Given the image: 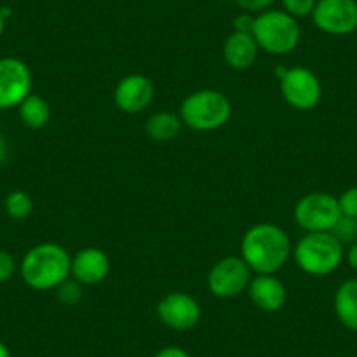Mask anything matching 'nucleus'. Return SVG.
I'll return each mask as SVG.
<instances>
[{
    "instance_id": "24",
    "label": "nucleus",
    "mask_w": 357,
    "mask_h": 357,
    "mask_svg": "<svg viewBox=\"0 0 357 357\" xmlns=\"http://www.w3.org/2000/svg\"><path fill=\"white\" fill-rule=\"evenodd\" d=\"M16 273V259L6 250H0V284L8 282Z\"/></svg>"
},
{
    "instance_id": "14",
    "label": "nucleus",
    "mask_w": 357,
    "mask_h": 357,
    "mask_svg": "<svg viewBox=\"0 0 357 357\" xmlns=\"http://www.w3.org/2000/svg\"><path fill=\"white\" fill-rule=\"evenodd\" d=\"M252 303L263 312H277L286 305L287 289L275 275H256L249 284Z\"/></svg>"
},
{
    "instance_id": "3",
    "label": "nucleus",
    "mask_w": 357,
    "mask_h": 357,
    "mask_svg": "<svg viewBox=\"0 0 357 357\" xmlns=\"http://www.w3.org/2000/svg\"><path fill=\"white\" fill-rule=\"evenodd\" d=\"M343 256V243L329 231L307 233L293 247L294 263L301 272L312 277H326L336 272Z\"/></svg>"
},
{
    "instance_id": "21",
    "label": "nucleus",
    "mask_w": 357,
    "mask_h": 357,
    "mask_svg": "<svg viewBox=\"0 0 357 357\" xmlns=\"http://www.w3.org/2000/svg\"><path fill=\"white\" fill-rule=\"evenodd\" d=\"M329 233L342 243L357 240V219L342 215Z\"/></svg>"
},
{
    "instance_id": "4",
    "label": "nucleus",
    "mask_w": 357,
    "mask_h": 357,
    "mask_svg": "<svg viewBox=\"0 0 357 357\" xmlns=\"http://www.w3.org/2000/svg\"><path fill=\"white\" fill-rule=\"evenodd\" d=\"M178 116L188 128L214 132L231 118V102L218 89H198L184 98Z\"/></svg>"
},
{
    "instance_id": "6",
    "label": "nucleus",
    "mask_w": 357,
    "mask_h": 357,
    "mask_svg": "<svg viewBox=\"0 0 357 357\" xmlns=\"http://www.w3.org/2000/svg\"><path fill=\"white\" fill-rule=\"evenodd\" d=\"M342 218L338 198L324 191L305 195L294 207V219L307 233L331 231L336 221Z\"/></svg>"
},
{
    "instance_id": "5",
    "label": "nucleus",
    "mask_w": 357,
    "mask_h": 357,
    "mask_svg": "<svg viewBox=\"0 0 357 357\" xmlns=\"http://www.w3.org/2000/svg\"><path fill=\"white\" fill-rule=\"evenodd\" d=\"M252 37L259 50L273 56H282L296 50L301 39V29L296 18L286 11L268 9L256 16Z\"/></svg>"
},
{
    "instance_id": "22",
    "label": "nucleus",
    "mask_w": 357,
    "mask_h": 357,
    "mask_svg": "<svg viewBox=\"0 0 357 357\" xmlns=\"http://www.w3.org/2000/svg\"><path fill=\"white\" fill-rule=\"evenodd\" d=\"M282 8L287 15L293 18H305V16H312L314 13L317 0H280Z\"/></svg>"
},
{
    "instance_id": "11",
    "label": "nucleus",
    "mask_w": 357,
    "mask_h": 357,
    "mask_svg": "<svg viewBox=\"0 0 357 357\" xmlns=\"http://www.w3.org/2000/svg\"><path fill=\"white\" fill-rule=\"evenodd\" d=\"M158 319L161 324L174 331H190L200 322L202 307L193 296L186 293H168L161 298L156 307Z\"/></svg>"
},
{
    "instance_id": "30",
    "label": "nucleus",
    "mask_w": 357,
    "mask_h": 357,
    "mask_svg": "<svg viewBox=\"0 0 357 357\" xmlns=\"http://www.w3.org/2000/svg\"><path fill=\"white\" fill-rule=\"evenodd\" d=\"M0 357H11V352L4 342H0Z\"/></svg>"
},
{
    "instance_id": "16",
    "label": "nucleus",
    "mask_w": 357,
    "mask_h": 357,
    "mask_svg": "<svg viewBox=\"0 0 357 357\" xmlns=\"http://www.w3.org/2000/svg\"><path fill=\"white\" fill-rule=\"evenodd\" d=\"M333 307L342 326L350 331H357V279H349L340 284Z\"/></svg>"
},
{
    "instance_id": "19",
    "label": "nucleus",
    "mask_w": 357,
    "mask_h": 357,
    "mask_svg": "<svg viewBox=\"0 0 357 357\" xmlns=\"http://www.w3.org/2000/svg\"><path fill=\"white\" fill-rule=\"evenodd\" d=\"M4 208L9 218L16 219V221H22V219H26L32 214L33 202L29 193H25L22 190H16L6 197Z\"/></svg>"
},
{
    "instance_id": "28",
    "label": "nucleus",
    "mask_w": 357,
    "mask_h": 357,
    "mask_svg": "<svg viewBox=\"0 0 357 357\" xmlns=\"http://www.w3.org/2000/svg\"><path fill=\"white\" fill-rule=\"evenodd\" d=\"M347 263H349L352 270H357V242L352 243L349 250H347Z\"/></svg>"
},
{
    "instance_id": "7",
    "label": "nucleus",
    "mask_w": 357,
    "mask_h": 357,
    "mask_svg": "<svg viewBox=\"0 0 357 357\" xmlns=\"http://www.w3.org/2000/svg\"><path fill=\"white\" fill-rule=\"evenodd\" d=\"M250 280H252V273L245 261L242 257L228 256L219 259L211 268L207 286L215 298L231 300L249 289Z\"/></svg>"
},
{
    "instance_id": "26",
    "label": "nucleus",
    "mask_w": 357,
    "mask_h": 357,
    "mask_svg": "<svg viewBox=\"0 0 357 357\" xmlns=\"http://www.w3.org/2000/svg\"><path fill=\"white\" fill-rule=\"evenodd\" d=\"M254 22H256V16L249 15V13H243V15L236 16L235 18V22H233V29H235V32L252 33Z\"/></svg>"
},
{
    "instance_id": "8",
    "label": "nucleus",
    "mask_w": 357,
    "mask_h": 357,
    "mask_svg": "<svg viewBox=\"0 0 357 357\" xmlns=\"http://www.w3.org/2000/svg\"><path fill=\"white\" fill-rule=\"evenodd\" d=\"M280 93L296 111H312L322 98V84L310 68L296 65L286 68L280 77Z\"/></svg>"
},
{
    "instance_id": "15",
    "label": "nucleus",
    "mask_w": 357,
    "mask_h": 357,
    "mask_svg": "<svg viewBox=\"0 0 357 357\" xmlns=\"http://www.w3.org/2000/svg\"><path fill=\"white\" fill-rule=\"evenodd\" d=\"M257 51H259V46H257L252 33L233 32L225 40L222 56H225V61L231 68L245 70V68L252 67V63L256 61Z\"/></svg>"
},
{
    "instance_id": "12",
    "label": "nucleus",
    "mask_w": 357,
    "mask_h": 357,
    "mask_svg": "<svg viewBox=\"0 0 357 357\" xmlns=\"http://www.w3.org/2000/svg\"><path fill=\"white\" fill-rule=\"evenodd\" d=\"M154 98V86L149 77L132 74L123 77L114 89V104L126 114H139L151 105Z\"/></svg>"
},
{
    "instance_id": "2",
    "label": "nucleus",
    "mask_w": 357,
    "mask_h": 357,
    "mask_svg": "<svg viewBox=\"0 0 357 357\" xmlns=\"http://www.w3.org/2000/svg\"><path fill=\"white\" fill-rule=\"evenodd\" d=\"M72 257L60 243L44 242L33 245L23 256L20 272L29 287L36 291L56 289L70 277Z\"/></svg>"
},
{
    "instance_id": "17",
    "label": "nucleus",
    "mask_w": 357,
    "mask_h": 357,
    "mask_svg": "<svg viewBox=\"0 0 357 357\" xmlns=\"http://www.w3.org/2000/svg\"><path fill=\"white\" fill-rule=\"evenodd\" d=\"M183 130V119L174 112H156L146 123V135L156 142H170Z\"/></svg>"
},
{
    "instance_id": "23",
    "label": "nucleus",
    "mask_w": 357,
    "mask_h": 357,
    "mask_svg": "<svg viewBox=\"0 0 357 357\" xmlns=\"http://www.w3.org/2000/svg\"><path fill=\"white\" fill-rule=\"evenodd\" d=\"M338 204L342 215L357 219V186L349 188V190L343 191L338 198Z\"/></svg>"
},
{
    "instance_id": "10",
    "label": "nucleus",
    "mask_w": 357,
    "mask_h": 357,
    "mask_svg": "<svg viewBox=\"0 0 357 357\" xmlns=\"http://www.w3.org/2000/svg\"><path fill=\"white\" fill-rule=\"evenodd\" d=\"M32 93V72L18 58H0V109L18 107Z\"/></svg>"
},
{
    "instance_id": "1",
    "label": "nucleus",
    "mask_w": 357,
    "mask_h": 357,
    "mask_svg": "<svg viewBox=\"0 0 357 357\" xmlns=\"http://www.w3.org/2000/svg\"><path fill=\"white\" fill-rule=\"evenodd\" d=\"M240 252L250 272L275 275L293 256V245L289 235L280 226L261 222L247 229L240 243Z\"/></svg>"
},
{
    "instance_id": "9",
    "label": "nucleus",
    "mask_w": 357,
    "mask_h": 357,
    "mask_svg": "<svg viewBox=\"0 0 357 357\" xmlns=\"http://www.w3.org/2000/svg\"><path fill=\"white\" fill-rule=\"evenodd\" d=\"M314 25L329 36H349L357 29L356 0H317Z\"/></svg>"
},
{
    "instance_id": "27",
    "label": "nucleus",
    "mask_w": 357,
    "mask_h": 357,
    "mask_svg": "<svg viewBox=\"0 0 357 357\" xmlns=\"http://www.w3.org/2000/svg\"><path fill=\"white\" fill-rule=\"evenodd\" d=\"M154 357H191V356L186 352V350L181 349V347L170 345V347H165V349H161Z\"/></svg>"
},
{
    "instance_id": "13",
    "label": "nucleus",
    "mask_w": 357,
    "mask_h": 357,
    "mask_svg": "<svg viewBox=\"0 0 357 357\" xmlns=\"http://www.w3.org/2000/svg\"><path fill=\"white\" fill-rule=\"evenodd\" d=\"M111 272V259L107 252L98 247H86L79 250L70 263V275L82 286H95L107 279Z\"/></svg>"
},
{
    "instance_id": "29",
    "label": "nucleus",
    "mask_w": 357,
    "mask_h": 357,
    "mask_svg": "<svg viewBox=\"0 0 357 357\" xmlns=\"http://www.w3.org/2000/svg\"><path fill=\"white\" fill-rule=\"evenodd\" d=\"M8 158V144H6L4 137L0 135V163Z\"/></svg>"
},
{
    "instance_id": "20",
    "label": "nucleus",
    "mask_w": 357,
    "mask_h": 357,
    "mask_svg": "<svg viewBox=\"0 0 357 357\" xmlns=\"http://www.w3.org/2000/svg\"><path fill=\"white\" fill-rule=\"evenodd\" d=\"M56 296L61 305L74 307L82 300V284L75 279H67L56 287Z\"/></svg>"
},
{
    "instance_id": "18",
    "label": "nucleus",
    "mask_w": 357,
    "mask_h": 357,
    "mask_svg": "<svg viewBox=\"0 0 357 357\" xmlns=\"http://www.w3.org/2000/svg\"><path fill=\"white\" fill-rule=\"evenodd\" d=\"M20 119L26 128L40 130L50 123L51 119V107L46 98L40 95L30 93L22 104L18 105Z\"/></svg>"
},
{
    "instance_id": "25",
    "label": "nucleus",
    "mask_w": 357,
    "mask_h": 357,
    "mask_svg": "<svg viewBox=\"0 0 357 357\" xmlns=\"http://www.w3.org/2000/svg\"><path fill=\"white\" fill-rule=\"evenodd\" d=\"M235 2L242 11L249 13V15H252V13L261 15V13L272 8L275 0H235Z\"/></svg>"
},
{
    "instance_id": "31",
    "label": "nucleus",
    "mask_w": 357,
    "mask_h": 357,
    "mask_svg": "<svg viewBox=\"0 0 357 357\" xmlns=\"http://www.w3.org/2000/svg\"><path fill=\"white\" fill-rule=\"evenodd\" d=\"M4 30H6V16L2 15V9H0V37H2Z\"/></svg>"
}]
</instances>
